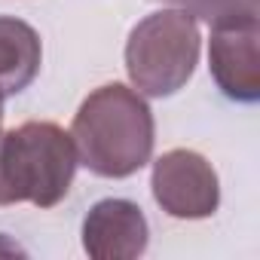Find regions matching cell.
I'll return each mask as SVG.
<instances>
[{
	"label": "cell",
	"mask_w": 260,
	"mask_h": 260,
	"mask_svg": "<svg viewBox=\"0 0 260 260\" xmlns=\"http://www.w3.org/2000/svg\"><path fill=\"white\" fill-rule=\"evenodd\" d=\"M71 141L77 162L98 178H132L156 144V122L144 95L125 83H107L86 95L74 113Z\"/></svg>",
	"instance_id": "6da1fadb"
},
{
	"label": "cell",
	"mask_w": 260,
	"mask_h": 260,
	"mask_svg": "<svg viewBox=\"0 0 260 260\" xmlns=\"http://www.w3.org/2000/svg\"><path fill=\"white\" fill-rule=\"evenodd\" d=\"M77 166L71 132L55 122L31 119L0 132V205H58L74 184Z\"/></svg>",
	"instance_id": "7a4b0ae2"
},
{
	"label": "cell",
	"mask_w": 260,
	"mask_h": 260,
	"mask_svg": "<svg viewBox=\"0 0 260 260\" xmlns=\"http://www.w3.org/2000/svg\"><path fill=\"white\" fill-rule=\"evenodd\" d=\"M0 128H4V101H0Z\"/></svg>",
	"instance_id": "9c48e42d"
},
{
	"label": "cell",
	"mask_w": 260,
	"mask_h": 260,
	"mask_svg": "<svg viewBox=\"0 0 260 260\" xmlns=\"http://www.w3.org/2000/svg\"><path fill=\"white\" fill-rule=\"evenodd\" d=\"M40 61V34L16 16H0V98L25 92L34 83Z\"/></svg>",
	"instance_id": "52a82bcc"
},
{
	"label": "cell",
	"mask_w": 260,
	"mask_h": 260,
	"mask_svg": "<svg viewBox=\"0 0 260 260\" xmlns=\"http://www.w3.org/2000/svg\"><path fill=\"white\" fill-rule=\"evenodd\" d=\"M202 34L190 13L159 10L141 19L125 43V71L132 89L150 98L181 92L199 64Z\"/></svg>",
	"instance_id": "3957f363"
},
{
	"label": "cell",
	"mask_w": 260,
	"mask_h": 260,
	"mask_svg": "<svg viewBox=\"0 0 260 260\" xmlns=\"http://www.w3.org/2000/svg\"><path fill=\"white\" fill-rule=\"evenodd\" d=\"M162 4H175L178 10L208 25H217L236 16H260V0H162Z\"/></svg>",
	"instance_id": "ba28073f"
},
{
	"label": "cell",
	"mask_w": 260,
	"mask_h": 260,
	"mask_svg": "<svg viewBox=\"0 0 260 260\" xmlns=\"http://www.w3.org/2000/svg\"><path fill=\"white\" fill-rule=\"evenodd\" d=\"M150 226L128 199H101L83 217V251L95 260H132L147 251Z\"/></svg>",
	"instance_id": "8992f818"
},
{
	"label": "cell",
	"mask_w": 260,
	"mask_h": 260,
	"mask_svg": "<svg viewBox=\"0 0 260 260\" xmlns=\"http://www.w3.org/2000/svg\"><path fill=\"white\" fill-rule=\"evenodd\" d=\"M208 68L217 89L242 104L260 98V16H236L211 25Z\"/></svg>",
	"instance_id": "5b68a950"
},
{
	"label": "cell",
	"mask_w": 260,
	"mask_h": 260,
	"mask_svg": "<svg viewBox=\"0 0 260 260\" xmlns=\"http://www.w3.org/2000/svg\"><path fill=\"white\" fill-rule=\"evenodd\" d=\"M156 205L178 220L211 217L220 205V181L211 162L187 147H175L153 162L150 175Z\"/></svg>",
	"instance_id": "277c9868"
}]
</instances>
